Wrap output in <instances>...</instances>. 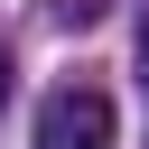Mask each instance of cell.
Here are the masks:
<instances>
[{"instance_id": "obj_1", "label": "cell", "mask_w": 149, "mask_h": 149, "mask_svg": "<svg viewBox=\"0 0 149 149\" xmlns=\"http://www.w3.org/2000/svg\"><path fill=\"white\" fill-rule=\"evenodd\" d=\"M37 149H112V93L65 84L37 102Z\"/></svg>"}, {"instance_id": "obj_2", "label": "cell", "mask_w": 149, "mask_h": 149, "mask_svg": "<svg viewBox=\"0 0 149 149\" xmlns=\"http://www.w3.org/2000/svg\"><path fill=\"white\" fill-rule=\"evenodd\" d=\"M0 102H9V37H0Z\"/></svg>"}, {"instance_id": "obj_3", "label": "cell", "mask_w": 149, "mask_h": 149, "mask_svg": "<svg viewBox=\"0 0 149 149\" xmlns=\"http://www.w3.org/2000/svg\"><path fill=\"white\" fill-rule=\"evenodd\" d=\"M140 84H149V28H140Z\"/></svg>"}]
</instances>
